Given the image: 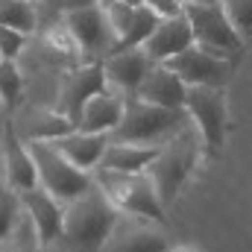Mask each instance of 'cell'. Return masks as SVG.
I'll list each match as a JSON object with an SVG mask.
<instances>
[{
	"instance_id": "4",
	"label": "cell",
	"mask_w": 252,
	"mask_h": 252,
	"mask_svg": "<svg viewBox=\"0 0 252 252\" xmlns=\"http://www.w3.org/2000/svg\"><path fill=\"white\" fill-rule=\"evenodd\" d=\"M94 185L103 190L112 205L121 214L132 217H144L153 220L158 226H164V205L156 196L153 182L147 179V173H115V170H94Z\"/></svg>"
},
{
	"instance_id": "17",
	"label": "cell",
	"mask_w": 252,
	"mask_h": 252,
	"mask_svg": "<svg viewBox=\"0 0 252 252\" xmlns=\"http://www.w3.org/2000/svg\"><path fill=\"white\" fill-rule=\"evenodd\" d=\"M47 144H50L56 153H62L73 167H79V170H85V173H94V170L100 167V161H103V156H106L112 138H109V135H94V132H79V129H73V132H67L62 138H53V141H47Z\"/></svg>"
},
{
	"instance_id": "34",
	"label": "cell",
	"mask_w": 252,
	"mask_h": 252,
	"mask_svg": "<svg viewBox=\"0 0 252 252\" xmlns=\"http://www.w3.org/2000/svg\"><path fill=\"white\" fill-rule=\"evenodd\" d=\"M0 182H3V158H0Z\"/></svg>"
},
{
	"instance_id": "24",
	"label": "cell",
	"mask_w": 252,
	"mask_h": 252,
	"mask_svg": "<svg viewBox=\"0 0 252 252\" xmlns=\"http://www.w3.org/2000/svg\"><path fill=\"white\" fill-rule=\"evenodd\" d=\"M21 217H24V208H21L18 190H12L6 182H0V244L15 232Z\"/></svg>"
},
{
	"instance_id": "13",
	"label": "cell",
	"mask_w": 252,
	"mask_h": 252,
	"mask_svg": "<svg viewBox=\"0 0 252 252\" xmlns=\"http://www.w3.org/2000/svg\"><path fill=\"white\" fill-rule=\"evenodd\" d=\"M21 208L27 214V220L35 229L38 247H50L64 235V205L50 196L44 188H32V190H21Z\"/></svg>"
},
{
	"instance_id": "2",
	"label": "cell",
	"mask_w": 252,
	"mask_h": 252,
	"mask_svg": "<svg viewBox=\"0 0 252 252\" xmlns=\"http://www.w3.org/2000/svg\"><path fill=\"white\" fill-rule=\"evenodd\" d=\"M185 126H190L185 109H158V106H150L141 100H129L124 109V121L109 138H112V144L164 147Z\"/></svg>"
},
{
	"instance_id": "16",
	"label": "cell",
	"mask_w": 252,
	"mask_h": 252,
	"mask_svg": "<svg viewBox=\"0 0 252 252\" xmlns=\"http://www.w3.org/2000/svg\"><path fill=\"white\" fill-rule=\"evenodd\" d=\"M188 47H193V30H190V21L185 12L176 15V18H161L158 27H156V32L144 44L147 56L156 64L170 62L173 56L185 53Z\"/></svg>"
},
{
	"instance_id": "12",
	"label": "cell",
	"mask_w": 252,
	"mask_h": 252,
	"mask_svg": "<svg viewBox=\"0 0 252 252\" xmlns=\"http://www.w3.org/2000/svg\"><path fill=\"white\" fill-rule=\"evenodd\" d=\"M188 88H199V85H205V88H223L226 82H229V70H232V64L229 59H223V56H214V53H208V50H202V47H188L185 53H179V56H173L170 62H164Z\"/></svg>"
},
{
	"instance_id": "8",
	"label": "cell",
	"mask_w": 252,
	"mask_h": 252,
	"mask_svg": "<svg viewBox=\"0 0 252 252\" xmlns=\"http://www.w3.org/2000/svg\"><path fill=\"white\" fill-rule=\"evenodd\" d=\"M185 112L190 124L196 126L205 150L217 156L226 144V94L223 88H188L185 97Z\"/></svg>"
},
{
	"instance_id": "33",
	"label": "cell",
	"mask_w": 252,
	"mask_h": 252,
	"mask_svg": "<svg viewBox=\"0 0 252 252\" xmlns=\"http://www.w3.org/2000/svg\"><path fill=\"white\" fill-rule=\"evenodd\" d=\"M188 3H217V0H188Z\"/></svg>"
},
{
	"instance_id": "19",
	"label": "cell",
	"mask_w": 252,
	"mask_h": 252,
	"mask_svg": "<svg viewBox=\"0 0 252 252\" xmlns=\"http://www.w3.org/2000/svg\"><path fill=\"white\" fill-rule=\"evenodd\" d=\"M124 109L126 100L118 97L115 91H100L94 94L85 106H82V115L76 121V129L79 132H94V135H112L121 121H124Z\"/></svg>"
},
{
	"instance_id": "9",
	"label": "cell",
	"mask_w": 252,
	"mask_h": 252,
	"mask_svg": "<svg viewBox=\"0 0 252 252\" xmlns=\"http://www.w3.org/2000/svg\"><path fill=\"white\" fill-rule=\"evenodd\" d=\"M106 91V73H103V64L88 62V64H76V67H67L62 73V82H59V97H56V112H62L70 124L76 126L79 115H82V106L94 97Z\"/></svg>"
},
{
	"instance_id": "28",
	"label": "cell",
	"mask_w": 252,
	"mask_h": 252,
	"mask_svg": "<svg viewBox=\"0 0 252 252\" xmlns=\"http://www.w3.org/2000/svg\"><path fill=\"white\" fill-rule=\"evenodd\" d=\"M106 18H109V27H112V32H115L118 44H121V41L126 38V32H129V27H132L135 9H132V6H126V3H115V6H109V9H106Z\"/></svg>"
},
{
	"instance_id": "22",
	"label": "cell",
	"mask_w": 252,
	"mask_h": 252,
	"mask_svg": "<svg viewBox=\"0 0 252 252\" xmlns=\"http://www.w3.org/2000/svg\"><path fill=\"white\" fill-rule=\"evenodd\" d=\"M88 6H97V0H38L35 3V12H38V32L41 30H50L56 24H62L64 15L76 12V9H88Z\"/></svg>"
},
{
	"instance_id": "6",
	"label": "cell",
	"mask_w": 252,
	"mask_h": 252,
	"mask_svg": "<svg viewBox=\"0 0 252 252\" xmlns=\"http://www.w3.org/2000/svg\"><path fill=\"white\" fill-rule=\"evenodd\" d=\"M67 35L73 38L76 44V53H79V62H103L106 56H112L118 50V38L109 27V18L100 6H88V9H76L70 15L62 18Z\"/></svg>"
},
{
	"instance_id": "32",
	"label": "cell",
	"mask_w": 252,
	"mask_h": 252,
	"mask_svg": "<svg viewBox=\"0 0 252 252\" xmlns=\"http://www.w3.org/2000/svg\"><path fill=\"white\" fill-rule=\"evenodd\" d=\"M121 3H126V6H132V9H138V6H144V0H121Z\"/></svg>"
},
{
	"instance_id": "10",
	"label": "cell",
	"mask_w": 252,
	"mask_h": 252,
	"mask_svg": "<svg viewBox=\"0 0 252 252\" xmlns=\"http://www.w3.org/2000/svg\"><path fill=\"white\" fill-rule=\"evenodd\" d=\"M173 247L164 226L144 220V217H132L121 214L103 252H167Z\"/></svg>"
},
{
	"instance_id": "7",
	"label": "cell",
	"mask_w": 252,
	"mask_h": 252,
	"mask_svg": "<svg viewBox=\"0 0 252 252\" xmlns=\"http://www.w3.org/2000/svg\"><path fill=\"white\" fill-rule=\"evenodd\" d=\"M185 15L190 21L196 47H202V50H208L214 56H223V59H232L244 47L241 35L232 30V24L223 15L220 3H188Z\"/></svg>"
},
{
	"instance_id": "5",
	"label": "cell",
	"mask_w": 252,
	"mask_h": 252,
	"mask_svg": "<svg viewBox=\"0 0 252 252\" xmlns=\"http://www.w3.org/2000/svg\"><path fill=\"white\" fill-rule=\"evenodd\" d=\"M38 170V188H44L50 196H56L62 205H70L82 193H88L94 185V176L73 167L62 153H56L47 141H30L27 144Z\"/></svg>"
},
{
	"instance_id": "26",
	"label": "cell",
	"mask_w": 252,
	"mask_h": 252,
	"mask_svg": "<svg viewBox=\"0 0 252 252\" xmlns=\"http://www.w3.org/2000/svg\"><path fill=\"white\" fill-rule=\"evenodd\" d=\"M21 94H24V73H21L18 62L0 59V103L12 109Z\"/></svg>"
},
{
	"instance_id": "21",
	"label": "cell",
	"mask_w": 252,
	"mask_h": 252,
	"mask_svg": "<svg viewBox=\"0 0 252 252\" xmlns=\"http://www.w3.org/2000/svg\"><path fill=\"white\" fill-rule=\"evenodd\" d=\"M0 27H12V30H21L27 35H35L38 32L35 3H27V0H0Z\"/></svg>"
},
{
	"instance_id": "3",
	"label": "cell",
	"mask_w": 252,
	"mask_h": 252,
	"mask_svg": "<svg viewBox=\"0 0 252 252\" xmlns=\"http://www.w3.org/2000/svg\"><path fill=\"white\" fill-rule=\"evenodd\" d=\"M199 132L196 126L190 124L185 126L176 138H170L164 147H158V156L156 161L147 167V179L153 182L156 196L161 199V205H173V199L179 196L182 185L188 182L190 170L196 167V158H199Z\"/></svg>"
},
{
	"instance_id": "25",
	"label": "cell",
	"mask_w": 252,
	"mask_h": 252,
	"mask_svg": "<svg viewBox=\"0 0 252 252\" xmlns=\"http://www.w3.org/2000/svg\"><path fill=\"white\" fill-rule=\"evenodd\" d=\"M223 15L229 18L232 30L241 35V41L252 38V0H217Z\"/></svg>"
},
{
	"instance_id": "18",
	"label": "cell",
	"mask_w": 252,
	"mask_h": 252,
	"mask_svg": "<svg viewBox=\"0 0 252 252\" xmlns=\"http://www.w3.org/2000/svg\"><path fill=\"white\" fill-rule=\"evenodd\" d=\"M185 97H188V85L167 64H156L150 76L144 79V85L138 88L135 100L158 106V109H185Z\"/></svg>"
},
{
	"instance_id": "29",
	"label": "cell",
	"mask_w": 252,
	"mask_h": 252,
	"mask_svg": "<svg viewBox=\"0 0 252 252\" xmlns=\"http://www.w3.org/2000/svg\"><path fill=\"white\" fill-rule=\"evenodd\" d=\"M144 6L153 9L158 18H176V15L185 12L188 0H144Z\"/></svg>"
},
{
	"instance_id": "23",
	"label": "cell",
	"mask_w": 252,
	"mask_h": 252,
	"mask_svg": "<svg viewBox=\"0 0 252 252\" xmlns=\"http://www.w3.org/2000/svg\"><path fill=\"white\" fill-rule=\"evenodd\" d=\"M158 21H161V18H158L153 9L138 6V9H135V18H132V27H129V32H126V38L118 44V50H135V47H144L147 38L156 32Z\"/></svg>"
},
{
	"instance_id": "14",
	"label": "cell",
	"mask_w": 252,
	"mask_h": 252,
	"mask_svg": "<svg viewBox=\"0 0 252 252\" xmlns=\"http://www.w3.org/2000/svg\"><path fill=\"white\" fill-rule=\"evenodd\" d=\"M0 158H3V182L12 190H32L38 188V170L32 161V153L27 141L18 138L12 121L3 126V141H0Z\"/></svg>"
},
{
	"instance_id": "11",
	"label": "cell",
	"mask_w": 252,
	"mask_h": 252,
	"mask_svg": "<svg viewBox=\"0 0 252 252\" xmlns=\"http://www.w3.org/2000/svg\"><path fill=\"white\" fill-rule=\"evenodd\" d=\"M100 64H103V73H106V88L115 91L118 97H124L126 103L138 97V88L144 85V79L156 67V62L147 56L144 47L115 50L112 56H106Z\"/></svg>"
},
{
	"instance_id": "35",
	"label": "cell",
	"mask_w": 252,
	"mask_h": 252,
	"mask_svg": "<svg viewBox=\"0 0 252 252\" xmlns=\"http://www.w3.org/2000/svg\"><path fill=\"white\" fill-rule=\"evenodd\" d=\"M27 3H38V0H27Z\"/></svg>"
},
{
	"instance_id": "31",
	"label": "cell",
	"mask_w": 252,
	"mask_h": 252,
	"mask_svg": "<svg viewBox=\"0 0 252 252\" xmlns=\"http://www.w3.org/2000/svg\"><path fill=\"white\" fill-rule=\"evenodd\" d=\"M167 252H196V250H193V247H185V244H182V247H170Z\"/></svg>"
},
{
	"instance_id": "27",
	"label": "cell",
	"mask_w": 252,
	"mask_h": 252,
	"mask_svg": "<svg viewBox=\"0 0 252 252\" xmlns=\"http://www.w3.org/2000/svg\"><path fill=\"white\" fill-rule=\"evenodd\" d=\"M32 35L21 32V30H12V27H0V59L6 62H21L27 44H30Z\"/></svg>"
},
{
	"instance_id": "30",
	"label": "cell",
	"mask_w": 252,
	"mask_h": 252,
	"mask_svg": "<svg viewBox=\"0 0 252 252\" xmlns=\"http://www.w3.org/2000/svg\"><path fill=\"white\" fill-rule=\"evenodd\" d=\"M115 3H121V0H97V6H100V9H103V12H106V9H109V6H115Z\"/></svg>"
},
{
	"instance_id": "15",
	"label": "cell",
	"mask_w": 252,
	"mask_h": 252,
	"mask_svg": "<svg viewBox=\"0 0 252 252\" xmlns=\"http://www.w3.org/2000/svg\"><path fill=\"white\" fill-rule=\"evenodd\" d=\"M12 126H15L18 138L27 144L30 141H53V138H62L76 129L62 112H56L53 106H38V103L24 106L18 112V118L12 121Z\"/></svg>"
},
{
	"instance_id": "20",
	"label": "cell",
	"mask_w": 252,
	"mask_h": 252,
	"mask_svg": "<svg viewBox=\"0 0 252 252\" xmlns=\"http://www.w3.org/2000/svg\"><path fill=\"white\" fill-rule=\"evenodd\" d=\"M158 147H138V144H109L103 161L97 170H115V173H147V167L156 161Z\"/></svg>"
},
{
	"instance_id": "1",
	"label": "cell",
	"mask_w": 252,
	"mask_h": 252,
	"mask_svg": "<svg viewBox=\"0 0 252 252\" xmlns=\"http://www.w3.org/2000/svg\"><path fill=\"white\" fill-rule=\"evenodd\" d=\"M121 211L112 205V199L91 185L88 193L64 205V241L76 252H103Z\"/></svg>"
}]
</instances>
